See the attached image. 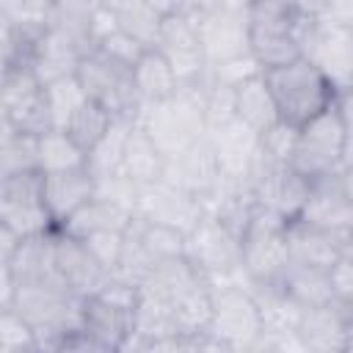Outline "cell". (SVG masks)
I'll return each mask as SVG.
<instances>
[{
    "label": "cell",
    "mask_w": 353,
    "mask_h": 353,
    "mask_svg": "<svg viewBox=\"0 0 353 353\" xmlns=\"http://www.w3.org/2000/svg\"><path fill=\"white\" fill-rule=\"evenodd\" d=\"M240 276V273H237ZM210 281V325L207 334L221 350H251L262 331V314L240 279Z\"/></svg>",
    "instance_id": "obj_5"
},
{
    "label": "cell",
    "mask_w": 353,
    "mask_h": 353,
    "mask_svg": "<svg viewBox=\"0 0 353 353\" xmlns=\"http://www.w3.org/2000/svg\"><path fill=\"white\" fill-rule=\"evenodd\" d=\"M163 163H165V154L152 143V138L138 124H132L127 143H124L119 171L127 174L138 185H149V182H157L163 176Z\"/></svg>",
    "instance_id": "obj_29"
},
{
    "label": "cell",
    "mask_w": 353,
    "mask_h": 353,
    "mask_svg": "<svg viewBox=\"0 0 353 353\" xmlns=\"http://www.w3.org/2000/svg\"><path fill=\"white\" fill-rule=\"evenodd\" d=\"M350 105L353 88L336 91L334 102L323 113L301 124L287 165L306 179L336 168H350Z\"/></svg>",
    "instance_id": "obj_1"
},
{
    "label": "cell",
    "mask_w": 353,
    "mask_h": 353,
    "mask_svg": "<svg viewBox=\"0 0 353 353\" xmlns=\"http://www.w3.org/2000/svg\"><path fill=\"white\" fill-rule=\"evenodd\" d=\"M154 50L168 61V66L174 69L179 83H196L207 72V58H204L201 44H199L196 25L185 14L163 17Z\"/></svg>",
    "instance_id": "obj_17"
},
{
    "label": "cell",
    "mask_w": 353,
    "mask_h": 353,
    "mask_svg": "<svg viewBox=\"0 0 353 353\" xmlns=\"http://www.w3.org/2000/svg\"><path fill=\"white\" fill-rule=\"evenodd\" d=\"M152 268H154L152 256H149V254L141 248V243H138L132 234H127V229H124L121 254H119V262H116V268L110 270V276H116V279H121V281L138 287V284L152 273Z\"/></svg>",
    "instance_id": "obj_37"
},
{
    "label": "cell",
    "mask_w": 353,
    "mask_h": 353,
    "mask_svg": "<svg viewBox=\"0 0 353 353\" xmlns=\"http://www.w3.org/2000/svg\"><path fill=\"white\" fill-rule=\"evenodd\" d=\"M19 240H22V237H19L8 223L0 221V262H8V256L14 254V248H17Z\"/></svg>",
    "instance_id": "obj_48"
},
{
    "label": "cell",
    "mask_w": 353,
    "mask_h": 353,
    "mask_svg": "<svg viewBox=\"0 0 353 353\" xmlns=\"http://www.w3.org/2000/svg\"><path fill=\"white\" fill-rule=\"evenodd\" d=\"M262 77L273 97L279 121L290 127L306 124L309 119L323 113L336 97V88L328 83V77L306 58H295L284 66L268 69L262 72Z\"/></svg>",
    "instance_id": "obj_3"
},
{
    "label": "cell",
    "mask_w": 353,
    "mask_h": 353,
    "mask_svg": "<svg viewBox=\"0 0 353 353\" xmlns=\"http://www.w3.org/2000/svg\"><path fill=\"white\" fill-rule=\"evenodd\" d=\"M232 97H234V119H240L251 130L265 132L270 124L279 121L276 105H273V97L268 91V83H265L262 72L248 77V80H243V83H237L232 88Z\"/></svg>",
    "instance_id": "obj_27"
},
{
    "label": "cell",
    "mask_w": 353,
    "mask_h": 353,
    "mask_svg": "<svg viewBox=\"0 0 353 353\" xmlns=\"http://www.w3.org/2000/svg\"><path fill=\"white\" fill-rule=\"evenodd\" d=\"M8 74V61H0V88H3V80Z\"/></svg>",
    "instance_id": "obj_54"
},
{
    "label": "cell",
    "mask_w": 353,
    "mask_h": 353,
    "mask_svg": "<svg viewBox=\"0 0 353 353\" xmlns=\"http://www.w3.org/2000/svg\"><path fill=\"white\" fill-rule=\"evenodd\" d=\"M80 328L94 342L97 353H121L132 334V306L88 295L80 303Z\"/></svg>",
    "instance_id": "obj_18"
},
{
    "label": "cell",
    "mask_w": 353,
    "mask_h": 353,
    "mask_svg": "<svg viewBox=\"0 0 353 353\" xmlns=\"http://www.w3.org/2000/svg\"><path fill=\"white\" fill-rule=\"evenodd\" d=\"M17 44V25L8 19V14L0 6V61H11Z\"/></svg>",
    "instance_id": "obj_47"
},
{
    "label": "cell",
    "mask_w": 353,
    "mask_h": 353,
    "mask_svg": "<svg viewBox=\"0 0 353 353\" xmlns=\"http://www.w3.org/2000/svg\"><path fill=\"white\" fill-rule=\"evenodd\" d=\"M110 121H113V116H110L102 105L85 99V102L69 116V121H66L61 130H66V135H69L83 152H88V149L102 138V132L108 130Z\"/></svg>",
    "instance_id": "obj_35"
},
{
    "label": "cell",
    "mask_w": 353,
    "mask_h": 353,
    "mask_svg": "<svg viewBox=\"0 0 353 353\" xmlns=\"http://www.w3.org/2000/svg\"><path fill=\"white\" fill-rule=\"evenodd\" d=\"M14 171H39L36 168V138L17 132L3 149H0V174Z\"/></svg>",
    "instance_id": "obj_41"
},
{
    "label": "cell",
    "mask_w": 353,
    "mask_h": 353,
    "mask_svg": "<svg viewBox=\"0 0 353 353\" xmlns=\"http://www.w3.org/2000/svg\"><path fill=\"white\" fill-rule=\"evenodd\" d=\"M146 6H152L154 11H160L163 17H168V14H179V8L185 6V0H143Z\"/></svg>",
    "instance_id": "obj_51"
},
{
    "label": "cell",
    "mask_w": 353,
    "mask_h": 353,
    "mask_svg": "<svg viewBox=\"0 0 353 353\" xmlns=\"http://www.w3.org/2000/svg\"><path fill=\"white\" fill-rule=\"evenodd\" d=\"M259 63L251 58V52H243V55H234V58H223V61H215V63H207V77L212 83H221V85H229L234 88L237 83L259 74Z\"/></svg>",
    "instance_id": "obj_40"
},
{
    "label": "cell",
    "mask_w": 353,
    "mask_h": 353,
    "mask_svg": "<svg viewBox=\"0 0 353 353\" xmlns=\"http://www.w3.org/2000/svg\"><path fill=\"white\" fill-rule=\"evenodd\" d=\"M85 55V50L80 44H74L72 39L55 33V30H41L36 44H33V52H30V69L33 74L41 80V85L52 83V80H61V77H69L74 74L80 58Z\"/></svg>",
    "instance_id": "obj_24"
},
{
    "label": "cell",
    "mask_w": 353,
    "mask_h": 353,
    "mask_svg": "<svg viewBox=\"0 0 353 353\" xmlns=\"http://www.w3.org/2000/svg\"><path fill=\"white\" fill-rule=\"evenodd\" d=\"M204 80V77H201ZM179 83L174 94L141 108L135 124L168 157L207 135L204 124V83Z\"/></svg>",
    "instance_id": "obj_2"
},
{
    "label": "cell",
    "mask_w": 353,
    "mask_h": 353,
    "mask_svg": "<svg viewBox=\"0 0 353 353\" xmlns=\"http://www.w3.org/2000/svg\"><path fill=\"white\" fill-rule=\"evenodd\" d=\"M281 290L301 309L320 306L334 298L331 281H328V268H314V265L287 262V268L281 270Z\"/></svg>",
    "instance_id": "obj_28"
},
{
    "label": "cell",
    "mask_w": 353,
    "mask_h": 353,
    "mask_svg": "<svg viewBox=\"0 0 353 353\" xmlns=\"http://www.w3.org/2000/svg\"><path fill=\"white\" fill-rule=\"evenodd\" d=\"M94 196L108 199V201H113V204L135 212V204H138V196H141V185L132 182L127 174L113 171V174L94 176Z\"/></svg>",
    "instance_id": "obj_38"
},
{
    "label": "cell",
    "mask_w": 353,
    "mask_h": 353,
    "mask_svg": "<svg viewBox=\"0 0 353 353\" xmlns=\"http://www.w3.org/2000/svg\"><path fill=\"white\" fill-rule=\"evenodd\" d=\"M201 8H215V11H229V14H245L251 0H199Z\"/></svg>",
    "instance_id": "obj_50"
},
{
    "label": "cell",
    "mask_w": 353,
    "mask_h": 353,
    "mask_svg": "<svg viewBox=\"0 0 353 353\" xmlns=\"http://www.w3.org/2000/svg\"><path fill=\"white\" fill-rule=\"evenodd\" d=\"M11 301H14V279H11L8 265L0 262V312L11 309Z\"/></svg>",
    "instance_id": "obj_49"
},
{
    "label": "cell",
    "mask_w": 353,
    "mask_h": 353,
    "mask_svg": "<svg viewBox=\"0 0 353 353\" xmlns=\"http://www.w3.org/2000/svg\"><path fill=\"white\" fill-rule=\"evenodd\" d=\"M303 14L292 8L287 0H251L248 19V52L259 63L262 72L284 66L301 58L295 28Z\"/></svg>",
    "instance_id": "obj_4"
},
{
    "label": "cell",
    "mask_w": 353,
    "mask_h": 353,
    "mask_svg": "<svg viewBox=\"0 0 353 353\" xmlns=\"http://www.w3.org/2000/svg\"><path fill=\"white\" fill-rule=\"evenodd\" d=\"M135 215L188 234L199 223V218L204 215V207H201L199 196H193L182 188H174L165 179H157V182L141 185Z\"/></svg>",
    "instance_id": "obj_15"
},
{
    "label": "cell",
    "mask_w": 353,
    "mask_h": 353,
    "mask_svg": "<svg viewBox=\"0 0 353 353\" xmlns=\"http://www.w3.org/2000/svg\"><path fill=\"white\" fill-rule=\"evenodd\" d=\"M77 83L83 85L85 97L97 105H102L110 116H127L138 119V97L132 88V69L102 55L99 50H88L77 69H74Z\"/></svg>",
    "instance_id": "obj_8"
},
{
    "label": "cell",
    "mask_w": 353,
    "mask_h": 353,
    "mask_svg": "<svg viewBox=\"0 0 353 353\" xmlns=\"http://www.w3.org/2000/svg\"><path fill=\"white\" fill-rule=\"evenodd\" d=\"M190 19L196 25V36H199V44H201L207 63L248 52V19H245V14L201 8Z\"/></svg>",
    "instance_id": "obj_19"
},
{
    "label": "cell",
    "mask_w": 353,
    "mask_h": 353,
    "mask_svg": "<svg viewBox=\"0 0 353 353\" xmlns=\"http://www.w3.org/2000/svg\"><path fill=\"white\" fill-rule=\"evenodd\" d=\"M135 212L108 201V199H99V196H91L85 204H80L61 226L55 229H63L66 234H74V237H85L91 232H99V229H119L124 232L130 226Z\"/></svg>",
    "instance_id": "obj_26"
},
{
    "label": "cell",
    "mask_w": 353,
    "mask_h": 353,
    "mask_svg": "<svg viewBox=\"0 0 353 353\" xmlns=\"http://www.w3.org/2000/svg\"><path fill=\"white\" fill-rule=\"evenodd\" d=\"M248 188H251L254 201L262 210H268L284 221L298 218L303 210V201L309 196V179L284 163H279V165L265 163L256 171V176L248 182Z\"/></svg>",
    "instance_id": "obj_16"
},
{
    "label": "cell",
    "mask_w": 353,
    "mask_h": 353,
    "mask_svg": "<svg viewBox=\"0 0 353 353\" xmlns=\"http://www.w3.org/2000/svg\"><path fill=\"white\" fill-rule=\"evenodd\" d=\"M22 350H36V331L14 309H3L0 312V353H22Z\"/></svg>",
    "instance_id": "obj_39"
},
{
    "label": "cell",
    "mask_w": 353,
    "mask_h": 353,
    "mask_svg": "<svg viewBox=\"0 0 353 353\" xmlns=\"http://www.w3.org/2000/svg\"><path fill=\"white\" fill-rule=\"evenodd\" d=\"M301 58L314 63L336 91L353 88V28L303 14L295 28Z\"/></svg>",
    "instance_id": "obj_6"
},
{
    "label": "cell",
    "mask_w": 353,
    "mask_h": 353,
    "mask_svg": "<svg viewBox=\"0 0 353 353\" xmlns=\"http://www.w3.org/2000/svg\"><path fill=\"white\" fill-rule=\"evenodd\" d=\"M6 116V105H3V99H0V119Z\"/></svg>",
    "instance_id": "obj_55"
},
{
    "label": "cell",
    "mask_w": 353,
    "mask_h": 353,
    "mask_svg": "<svg viewBox=\"0 0 353 353\" xmlns=\"http://www.w3.org/2000/svg\"><path fill=\"white\" fill-rule=\"evenodd\" d=\"M85 243V248L94 254V259L110 273L119 262V254H121V243H124V232L119 229H99V232H91L85 237H80Z\"/></svg>",
    "instance_id": "obj_42"
},
{
    "label": "cell",
    "mask_w": 353,
    "mask_h": 353,
    "mask_svg": "<svg viewBox=\"0 0 353 353\" xmlns=\"http://www.w3.org/2000/svg\"><path fill=\"white\" fill-rule=\"evenodd\" d=\"M94 50H99L102 55H108V58H113V61H119V63H124V66L132 69V63H135L149 47H143L141 41H135L132 36H127L121 28H116V30L108 33Z\"/></svg>",
    "instance_id": "obj_43"
},
{
    "label": "cell",
    "mask_w": 353,
    "mask_h": 353,
    "mask_svg": "<svg viewBox=\"0 0 353 353\" xmlns=\"http://www.w3.org/2000/svg\"><path fill=\"white\" fill-rule=\"evenodd\" d=\"M185 259L207 281L234 279L240 273V237L204 212L185 234Z\"/></svg>",
    "instance_id": "obj_9"
},
{
    "label": "cell",
    "mask_w": 353,
    "mask_h": 353,
    "mask_svg": "<svg viewBox=\"0 0 353 353\" xmlns=\"http://www.w3.org/2000/svg\"><path fill=\"white\" fill-rule=\"evenodd\" d=\"M284 243L290 262L331 268L342 254L353 251V232H331L303 218H292L284 226Z\"/></svg>",
    "instance_id": "obj_14"
},
{
    "label": "cell",
    "mask_w": 353,
    "mask_h": 353,
    "mask_svg": "<svg viewBox=\"0 0 353 353\" xmlns=\"http://www.w3.org/2000/svg\"><path fill=\"white\" fill-rule=\"evenodd\" d=\"M91 14H94L91 0H50L44 28L72 39L74 44H80L88 52L91 50V39H88Z\"/></svg>",
    "instance_id": "obj_31"
},
{
    "label": "cell",
    "mask_w": 353,
    "mask_h": 353,
    "mask_svg": "<svg viewBox=\"0 0 353 353\" xmlns=\"http://www.w3.org/2000/svg\"><path fill=\"white\" fill-rule=\"evenodd\" d=\"M17 132H19V130L11 124V119H8V116H3V119H0V149H3V146H6Z\"/></svg>",
    "instance_id": "obj_52"
},
{
    "label": "cell",
    "mask_w": 353,
    "mask_h": 353,
    "mask_svg": "<svg viewBox=\"0 0 353 353\" xmlns=\"http://www.w3.org/2000/svg\"><path fill=\"white\" fill-rule=\"evenodd\" d=\"M287 221L254 207L243 234H240V276L248 281H273L281 279L287 268V243H284Z\"/></svg>",
    "instance_id": "obj_7"
},
{
    "label": "cell",
    "mask_w": 353,
    "mask_h": 353,
    "mask_svg": "<svg viewBox=\"0 0 353 353\" xmlns=\"http://www.w3.org/2000/svg\"><path fill=\"white\" fill-rule=\"evenodd\" d=\"M168 185L174 188H182L199 199H204L221 179V168H218V160L210 149V141L207 135L196 143H190L188 149L176 152V154H168L165 163H163V176Z\"/></svg>",
    "instance_id": "obj_21"
},
{
    "label": "cell",
    "mask_w": 353,
    "mask_h": 353,
    "mask_svg": "<svg viewBox=\"0 0 353 353\" xmlns=\"http://www.w3.org/2000/svg\"><path fill=\"white\" fill-rule=\"evenodd\" d=\"M328 281H331V292H334L336 301L353 303V251L342 254L328 268Z\"/></svg>",
    "instance_id": "obj_45"
},
{
    "label": "cell",
    "mask_w": 353,
    "mask_h": 353,
    "mask_svg": "<svg viewBox=\"0 0 353 353\" xmlns=\"http://www.w3.org/2000/svg\"><path fill=\"white\" fill-rule=\"evenodd\" d=\"M176 85H179V80H176L174 69L168 66V61L154 47H149L132 63V88H135V97H138L141 108H146L157 99H165L168 94L176 91Z\"/></svg>",
    "instance_id": "obj_25"
},
{
    "label": "cell",
    "mask_w": 353,
    "mask_h": 353,
    "mask_svg": "<svg viewBox=\"0 0 353 353\" xmlns=\"http://www.w3.org/2000/svg\"><path fill=\"white\" fill-rule=\"evenodd\" d=\"M295 336L303 353H350L353 350V303L331 298L328 303L301 309Z\"/></svg>",
    "instance_id": "obj_10"
},
{
    "label": "cell",
    "mask_w": 353,
    "mask_h": 353,
    "mask_svg": "<svg viewBox=\"0 0 353 353\" xmlns=\"http://www.w3.org/2000/svg\"><path fill=\"white\" fill-rule=\"evenodd\" d=\"M52 243H55V270L77 298L94 295L108 281L110 273L94 259V254L85 248L80 237L66 234L63 229H55Z\"/></svg>",
    "instance_id": "obj_20"
},
{
    "label": "cell",
    "mask_w": 353,
    "mask_h": 353,
    "mask_svg": "<svg viewBox=\"0 0 353 353\" xmlns=\"http://www.w3.org/2000/svg\"><path fill=\"white\" fill-rule=\"evenodd\" d=\"M127 234H132L141 243V248L152 256V262L171 259V256H185V234L171 229V226H163V223L146 221L141 215H132V221L127 226Z\"/></svg>",
    "instance_id": "obj_33"
},
{
    "label": "cell",
    "mask_w": 353,
    "mask_h": 353,
    "mask_svg": "<svg viewBox=\"0 0 353 353\" xmlns=\"http://www.w3.org/2000/svg\"><path fill=\"white\" fill-rule=\"evenodd\" d=\"M80 165H85V152L66 135V130L50 127L41 135H36V168H39V174L72 171Z\"/></svg>",
    "instance_id": "obj_30"
},
{
    "label": "cell",
    "mask_w": 353,
    "mask_h": 353,
    "mask_svg": "<svg viewBox=\"0 0 353 353\" xmlns=\"http://www.w3.org/2000/svg\"><path fill=\"white\" fill-rule=\"evenodd\" d=\"M353 168H336L309 179V196L298 218L331 232H353Z\"/></svg>",
    "instance_id": "obj_11"
},
{
    "label": "cell",
    "mask_w": 353,
    "mask_h": 353,
    "mask_svg": "<svg viewBox=\"0 0 353 353\" xmlns=\"http://www.w3.org/2000/svg\"><path fill=\"white\" fill-rule=\"evenodd\" d=\"M317 17L325 22H334V25L353 28V0H323Z\"/></svg>",
    "instance_id": "obj_46"
},
{
    "label": "cell",
    "mask_w": 353,
    "mask_h": 353,
    "mask_svg": "<svg viewBox=\"0 0 353 353\" xmlns=\"http://www.w3.org/2000/svg\"><path fill=\"white\" fill-rule=\"evenodd\" d=\"M210 149L218 160V168L226 179L248 185L251 176L256 174L262 163V149H259V132L243 124L240 119H229L212 130H207Z\"/></svg>",
    "instance_id": "obj_13"
},
{
    "label": "cell",
    "mask_w": 353,
    "mask_h": 353,
    "mask_svg": "<svg viewBox=\"0 0 353 353\" xmlns=\"http://www.w3.org/2000/svg\"><path fill=\"white\" fill-rule=\"evenodd\" d=\"M44 97H47V108H50V116H52V127H63L69 121V116L88 99L74 74L47 83Z\"/></svg>",
    "instance_id": "obj_36"
},
{
    "label": "cell",
    "mask_w": 353,
    "mask_h": 353,
    "mask_svg": "<svg viewBox=\"0 0 353 353\" xmlns=\"http://www.w3.org/2000/svg\"><path fill=\"white\" fill-rule=\"evenodd\" d=\"M91 3H94V6H102V8H113V11H116L124 0H91Z\"/></svg>",
    "instance_id": "obj_53"
},
{
    "label": "cell",
    "mask_w": 353,
    "mask_h": 353,
    "mask_svg": "<svg viewBox=\"0 0 353 353\" xmlns=\"http://www.w3.org/2000/svg\"><path fill=\"white\" fill-rule=\"evenodd\" d=\"M0 99L6 105V116L19 132L36 138L52 127L44 85L30 66H8V74L0 88Z\"/></svg>",
    "instance_id": "obj_12"
},
{
    "label": "cell",
    "mask_w": 353,
    "mask_h": 353,
    "mask_svg": "<svg viewBox=\"0 0 353 353\" xmlns=\"http://www.w3.org/2000/svg\"><path fill=\"white\" fill-rule=\"evenodd\" d=\"M132 124H135V119L113 116V121L108 124V130L102 132V138L85 152V168H88L94 176L119 171L121 154H124V143H127V135H130Z\"/></svg>",
    "instance_id": "obj_32"
},
{
    "label": "cell",
    "mask_w": 353,
    "mask_h": 353,
    "mask_svg": "<svg viewBox=\"0 0 353 353\" xmlns=\"http://www.w3.org/2000/svg\"><path fill=\"white\" fill-rule=\"evenodd\" d=\"M91 196H94V174L85 165L72 171L41 174V201L55 226H61Z\"/></svg>",
    "instance_id": "obj_22"
},
{
    "label": "cell",
    "mask_w": 353,
    "mask_h": 353,
    "mask_svg": "<svg viewBox=\"0 0 353 353\" xmlns=\"http://www.w3.org/2000/svg\"><path fill=\"white\" fill-rule=\"evenodd\" d=\"M116 19H119V28L127 36H132L135 41H141L143 47H154L157 44L163 14L154 11L152 6H146L143 0H124L116 8Z\"/></svg>",
    "instance_id": "obj_34"
},
{
    "label": "cell",
    "mask_w": 353,
    "mask_h": 353,
    "mask_svg": "<svg viewBox=\"0 0 353 353\" xmlns=\"http://www.w3.org/2000/svg\"><path fill=\"white\" fill-rule=\"evenodd\" d=\"M52 232H39V234H25L14 254L8 256V270L17 284H33V281H55L61 279L55 270V243H52Z\"/></svg>",
    "instance_id": "obj_23"
},
{
    "label": "cell",
    "mask_w": 353,
    "mask_h": 353,
    "mask_svg": "<svg viewBox=\"0 0 353 353\" xmlns=\"http://www.w3.org/2000/svg\"><path fill=\"white\" fill-rule=\"evenodd\" d=\"M0 6L17 28H44L50 0H0Z\"/></svg>",
    "instance_id": "obj_44"
}]
</instances>
